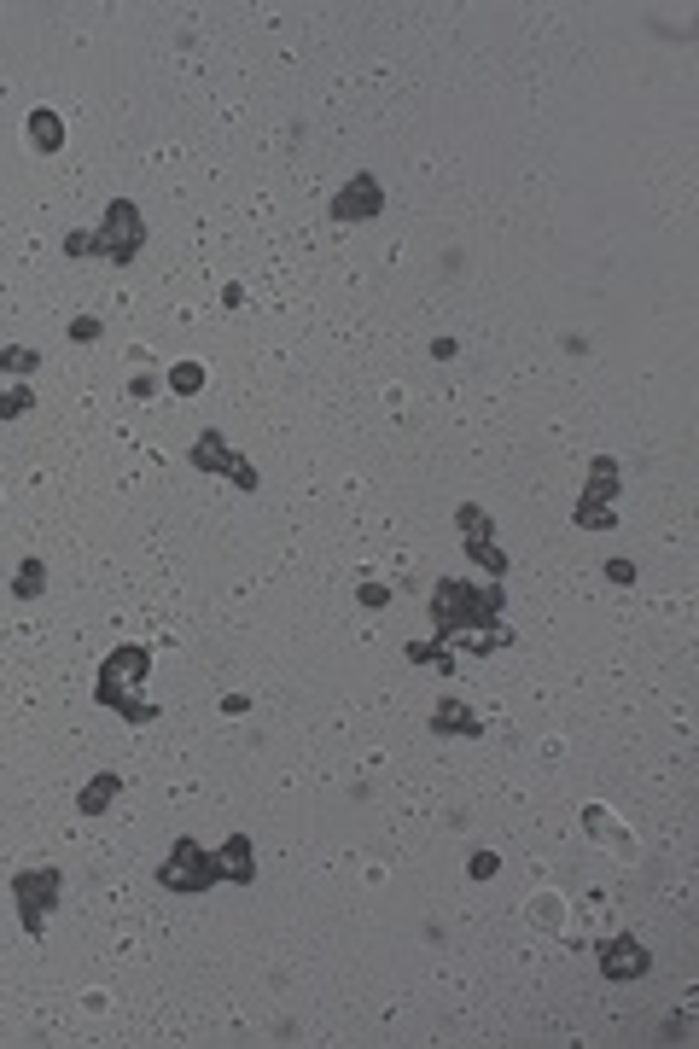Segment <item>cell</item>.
Returning <instances> with one entry per match:
<instances>
[{"label":"cell","instance_id":"22","mask_svg":"<svg viewBox=\"0 0 699 1049\" xmlns=\"http://www.w3.org/2000/svg\"><path fill=\"white\" fill-rule=\"evenodd\" d=\"M152 391H158V379H152V373H134V379H129V397H152Z\"/></svg>","mask_w":699,"mask_h":1049},{"label":"cell","instance_id":"6","mask_svg":"<svg viewBox=\"0 0 699 1049\" xmlns=\"http://www.w3.org/2000/svg\"><path fill=\"white\" fill-rule=\"evenodd\" d=\"M59 892H65V875H59V869H24V875H12L18 921H24L30 939L47 933V915H53V904H59Z\"/></svg>","mask_w":699,"mask_h":1049},{"label":"cell","instance_id":"12","mask_svg":"<svg viewBox=\"0 0 699 1049\" xmlns=\"http://www.w3.org/2000/svg\"><path fill=\"white\" fill-rule=\"evenodd\" d=\"M117 793H123V776H111V770H105V776H94L82 793H76V811H82V816H100V811H111V799H117Z\"/></svg>","mask_w":699,"mask_h":1049},{"label":"cell","instance_id":"18","mask_svg":"<svg viewBox=\"0 0 699 1049\" xmlns=\"http://www.w3.org/2000/svg\"><path fill=\"white\" fill-rule=\"evenodd\" d=\"M0 368H6V373H35V368H41V356H35V350H24V344H6V350H0Z\"/></svg>","mask_w":699,"mask_h":1049},{"label":"cell","instance_id":"9","mask_svg":"<svg viewBox=\"0 0 699 1049\" xmlns=\"http://www.w3.org/2000/svg\"><path fill=\"white\" fill-rule=\"evenodd\" d=\"M327 210H333V222H367V216L385 210V187L362 170V175H350V181L338 187V199L327 204Z\"/></svg>","mask_w":699,"mask_h":1049},{"label":"cell","instance_id":"17","mask_svg":"<svg viewBox=\"0 0 699 1049\" xmlns=\"http://www.w3.org/2000/svg\"><path fill=\"white\" fill-rule=\"evenodd\" d=\"M30 408H35L30 385H6V391H0V420H18V414H30Z\"/></svg>","mask_w":699,"mask_h":1049},{"label":"cell","instance_id":"15","mask_svg":"<svg viewBox=\"0 0 699 1049\" xmlns=\"http://www.w3.org/2000/svg\"><path fill=\"white\" fill-rule=\"evenodd\" d=\"M41 589H47V566H41V560L30 554V560L18 566V577H12V595H18V601H35Z\"/></svg>","mask_w":699,"mask_h":1049},{"label":"cell","instance_id":"8","mask_svg":"<svg viewBox=\"0 0 699 1049\" xmlns=\"http://www.w3.org/2000/svg\"><path fill=\"white\" fill-rule=\"evenodd\" d=\"M455 525H461L466 560H478V566L501 583V577H507V554L496 548V525H490V513L478 508V502H461V508H455Z\"/></svg>","mask_w":699,"mask_h":1049},{"label":"cell","instance_id":"21","mask_svg":"<svg viewBox=\"0 0 699 1049\" xmlns=\"http://www.w3.org/2000/svg\"><path fill=\"white\" fill-rule=\"evenodd\" d=\"M356 601H362V607H385V601H391V589H385V583H362V589H356Z\"/></svg>","mask_w":699,"mask_h":1049},{"label":"cell","instance_id":"23","mask_svg":"<svg viewBox=\"0 0 699 1049\" xmlns=\"http://www.w3.org/2000/svg\"><path fill=\"white\" fill-rule=\"evenodd\" d=\"M606 572H612V583H630V577H635V566H630V560H612Z\"/></svg>","mask_w":699,"mask_h":1049},{"label":"cell","instance_id":"14","mask_svg":"<svg viewBox=\"0 0 699 1049\" xmlns=\"http://www.w3.org/2000/svg\"><path fill=\"white\" fill-rule=\"evenodd\" d=\"M432 735H478V717L461 706V700H443L432 711Z\"/></svg>","mask_w":699,"mask_h":1049},{"label":"cell","instance_id":"3","mask_svg":"<svg viewBox=\"0 0 699 1049\" xmlns=\"http://www.w3.org/2000/svg\"><path fill=\"white\" fill-rule=\"evenodd\" d=\"M140 245H146V216H140V204L134 199H111L100 216V228H94V257H105V263H117V269H129L134 257H140Z\"/></svg>","mask_w":699,"mask_h":1049},{"label":"cell","instance_id":"4","mask_svg":"<svg viewBox=\"0 0 699 1049\" xmlns=\"http://www.w3.org/2000/svg\"><path fill=\"white\" fill-rule=\"evenodd\" d=\"M222 880V869H216V857L199 846V840H175L164 857V869H158V886L164 892H181V898H199V892H210Z\"/></svg>","mask_w":699,"mask_h":1049},{"label":"cell","instance_id":"2","mask_svg":"<svg viewBox=\"0 0 699 1049\" xmlns=\"http://www.w3.org/2000/svg\"><path fill=\"white\" fill-rule=\"evenodd\" d=\"M146 671H152V653H146V647H134V642L111 647V659H105L100 677H94V700H100L105 711H117V717H129V723H152L158 706L140 694Z\"/></svg>","mask_w":699,"mask_h":1049},{"label":"cell","instance_id":"5","mask_svg":"<svg viewBox=\"0 0 699 1049\" xmlns=\"http://www.w3.org/2000/svg\"><path fill=\"white\" fill-rule=\"evenodd\" d=\"M618 461L612 455H595L589 461V484H583V502H577V513H571V525L577 531H612L618 525V513H612V496H618Z\"/></svg>","mask_w":699,"mask_h":1049},{"label":"cell","instance_id":"16","mask_svg":"<svg viewBox=\"0 0 699 1049\" xmlns=\"http://www.w3.org/2000/svg\"><path fill=\"white\" fill-rule=\"evenodd\" d=\"M169 391H175V397H199L204 391V362H175V368H169Z\"/></svg>","mask_w":699,"mask_h":1049},{"label":"cell","instance_id":"11","mask_svg":"<svg viewBox=\"0 0 699 1049\" xmlns=\"http://www.w3.org/2000/svg\"><path fill=\"white\" fill-rule=\"evenodd\" d=\"M216 869H222V880H239V886H251V880H257V863H251V840H245V834H228V846L216 851Z\"/></svg>","mask_w":699,"mask_h":1049},{"label":"cell","instance_id":"13","mask_svg":"<svg viewBox=\"0 0 699 1049\" xmlns=\"http://www.w3.org/2000/svg\"><path fill=\"white\" fill-rule=\"evenodd\" d=\"M30 146L35 152H59V146H65V123H59V111H47V105H35L30 111Z\"/></svg>","mask_w":699,"mask_h":1049},{"label":"cell","instance_id":"20","mask_svg":"<svg viewBox=\"0 0 699 1049\" xmlns=\"http://www.w3.org/2000/svg\"><path fill=\"white\" fill-rule=\"evenodd\" d=\"M70 339H76V344H94V339H100V321H94V315H76V321H70Z\"/></svg>","mask_w":699,"mask_h":1049},{"label":"cell","instance_id":"1","mask_svg":"<svg viewBox=\"0 0 699 1049\" xmlns=\"http://www.w3.org/2000/svg\"><path fill=\"white\" fill-rule=\"evenodd\" d=\"M501 612H507V589L501 583H490V589H472L466 577H443L432 589V630H437V647H449L455 636H466V630H484V624H496Z\"/></svg>","mask_w":699,"mask_h":1049},{"label":"cell","instance_id":"19","mask_svg":"<svg viewBox=\"0 0 699 1049\" xmlns=\"http://www.w3.org/2000/svg\"><path fill=\"white\" fill-rule=\"evenodd\" d=\"M65 257H94V234H88V228L65 234Z\"/></svg>","mask_w":699,"mask_h":1049},{"label":"cell","instance_id":"10","mask_svg":"<svg viewBox=\"0 0 699 1049\" xmlns=\"http://www.w3.org/2000/svg\"><path fill=\"white\" fill-rule=\"evenodd\" d=\"M647 962H653V956L635 945V939H612V945H600V974H606V980H641Z\"/></svg>","mask_w":699,"mask_h":1049},{"label":"cell","instance_id":"7","mask_svg":"<svg viewBox=\"0 0 699 1049\" xmlns=\"http://www.w3.org/2000/svg\"><path fill=\"white\" fill-rule=\"evenodd\" d=\"M187 467H193V473H216V478H233V484H239L245 496L257 490V467H251V461H245L239 449H228V438H222L216 426H204L199 438H193V449H187Z\"/></svg>","mask_w":699,"mask_h":1049}]
</instances>
